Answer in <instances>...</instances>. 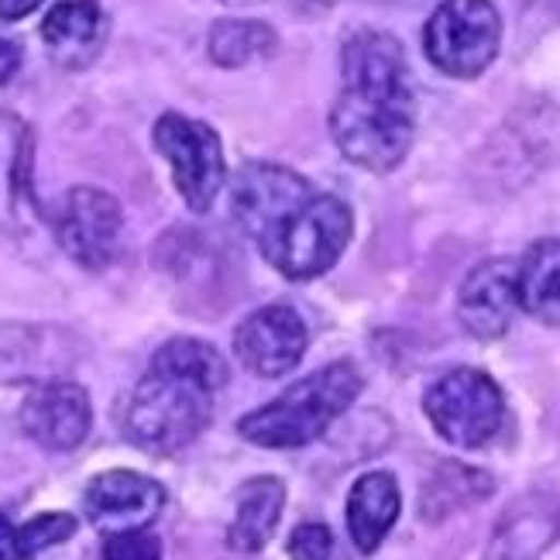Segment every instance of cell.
Segmentation results:
<instances>
[{
    "label": "cell",
    "mask_w": 560,
    "mask_h": 560,
    "mask_svg": "<svg viewBox=\"0 0 560 560\" xmlns=\"http://www.w3.org/2000/svg\"><path fill=\"white\" fill-rule=\"evenodd\" d=\"M520 306V265L492 258L468 272L465 285L457 292V316L460 327L478 340H499Z\"/></svg>",
    "instance_id": "obj_11"
},
{
    "label": "cell",
    "mask_w": 560,
    "mask_h": 560,
    "mask_svg": "<svg viewBox=\"0 0 560 560\" xmlns=\"http://www.w3.org/2000/svg\"><path fill=\"white\" fill-rule=\"evenodd\" d=\"M520 306L547 327H560V237L533 245L520 265Z\"/></svg>",
    "instance_id": "obj_19"
},
{
    "label": "cell",
    "mask_w": 560,
    "mask_h": 560,
    "mask_svg": "<svg viewBox=\"0 0 560 560\" xmlns=\"http://www.w3.org/2000/svg\"><path fill=\"white\" fill-rule=\"evenodd\" d=\"M120 231H125V210L110 192L93 186H77L66 192L56 237L72 261L86 265V269H107L120 252Z\"/></svg>",
    "instance_id": "obj_9"
},
{
    "label": "cell",
    "mask_w": 560,
    "mask_h": 560,
    "mask_svg": "<svg viewBox=\"0 0 560 560\" xmlns=\"http://www.w3.org/2000/svg\"><path fill=\"white\" fill-rule=\"evenodd\" d=\"M77 533V520L66 513H45L24 526L0 513V560H32L38 550H48Z\"/></svg>",
    "instance_id": "obj_20"
},
{
    "label": "cell",
    "mask_w": 560,
    "mask_h": 560,
    "mask_svg": "<svg viewBox=\"0 0 560 560\" xmlns=\"http://www.w3.org/2000/svg\"><path fill=\"white\" fill-rule=\"evenodd\" d=\"M310 334L303 316L292 306H261L234 330V351L248 372L279 378L303 361Z\"/></svg>",
    "instance_id": "obj_10"
},
{
    "label": "cell",
    "mask_w": 560,
    "mask_h": 560,
    "mask_svg": "<svg viewBox=\"0 0 560 560\" xmlns=\"http://www.w3.org/2000/svg\"><path fill=\"white\" fill-rule=\"evenodd\" d=\"M107 18L96 0H62L42 21V42L62 69H83L96 59Z\"/></svg>",
    "instance_id": "obj_14"
},
{
    "label": "cell",
    "mask_w": 560,
    "mask_h": 560,
    "mask_svg": "<svg viewBox=\"0 0 560 560\" xmlns=\"http://www.w3.org/2000/svg\"><path fill=\"white\" fill-rule=\"evenodd\" d=\"M42 0H0V21H21L38 11Z\"/></svg>",
    "instance_id": "obj_25"
},
{
    "label": "cell",
    "mask_w": 560,
    "mask_h": 560,
    "mask_svg": "<svg viewBox=\"0 0 560 560\" xmlns=\"http://www.w3.org/2000/svg\"><path fill=\"white\" fill-rule=\"evenodd\" d=\"M334 537L324 523H300L289 533V557L292 560H330Z\"/></svg>",
    "instance_id": "obj_23"
},
{
    "label": "cell",
    "mask_w": 560,
    "mask_h": 560,
    "mask_svg": "<svg viewBox=\"0 0 560 560\" xmlns=\"http://www.w3.org/2000/svg\"><path fill=\"white\" fill-rule=\"evenodd\" d=\"M21 69V45L11 38H0V86L11 83Z\"/></svg>",
    "instance_id": "obj_24"
},
{
    "label": "cell",
    "mask_w": 560,
    "mask_h": 560,
    "mask_svg": "<svg viewBox=\"0 0 560 560\" xmlns=\"http://www.w3.org/2000/svg\"><path fill=\"white\" fill-rule=\"evenodd\" d=\"M104 560H162V544L149 529L114 533L104 540Z\"/></svg>",
    "instance_id": "obj_22"
},
{
    "label": "cell",
    "mask_w": 560,
    "mask_h": 560,
    "mask_svg": "<svg viewBox=\"0 0 560 560\" xmlns=\"http://www.w3.org/2000/svg\"><path fill=\"white\" fill-rule=\"evenodd\" d=\"M83 502L93 526L114 537V533L149 529L165 505V489L138 471H104L86 485Z\"/></svg>",
    "instance_id": "obj_12"
},
{
    "label": "cell",
    "mask_w": 560,
    "mask_h": 560,
    "mask_svg": "<svg viewBox=\"0 0 560 560\" xmlns=\"http://www.w3.org/2000/svg\"><path fill=\"white\" fill-rule=\"evenodd\" d=\"M340 66L345 90L330 110L337 149L361 168L388 173L406 159L417 128L402 45L385 32H358Z\"/></svg>",
    "instance_id": "obj_1"
},
{
    "label": "cell",
    "mask_w": 560,
    "mask_h": 560,
    "mask_svg": "<svg viewBox=\"0 0 560 560\" xmlns=\"http://www.w3.org/2000/svg\"><path fill=\"white\" fill-rule=\"evenodd\" d=\"M313 192L316 189L292 168L272 162H248L231 179V213L237 228L258 245L292 210L303 207Z\"/></svg>",
    "instance_id": "obj_8"
},
{
    "label": "cell",
    "mask_w": 560,
    "mask_h": 560,
    "mask_svg": "<svg viewBox=\"0 0 560 560\" xmlns=\"http://www.w3.org/2000/svg\"><path fill=\"white\" fill-rule=\"evenodd\" d=\"M502 21L492 0H444L423 28L430 62L457 80H471L489 69L499 52Z\"/></svg>",
    "instance_id": "obj_6"
},
{
    "label": "cell",
    "mask_w": 560,
    "mask_h": 560,
    "mask_svg": "<svg viewBox=\"0 0 560 560\" xmlns=\"http://www.w3.org/2000/svg\"><path fill=\"white\" fill-rule=\"evenodd\" d=\"M361 393V375L354 364L334 361L327 369L300 378L285 393L241 420V436L269 451H300L345 417Z\"/></svg>",
    "instance_id": "obj_3"
},
{
    "label": "cell",
    "mask_w": 560,
    "mask_h": 560,
    "mask_svg": "<svg viewBox=\"0 0 560 560\" xmlns=\"http://www.w3.org/2000/svg\"><path fill=\"white\" fill-rule=\"evenodd\" d=\"M485 560H560V513L547 502H520L499 520Z\"/></svg>",
    "instance_id": "obj_15"
},
{
    "label": "cell",
    "mask_w": 560,
    "mask_h": 560,
    "mask_svg": "<svg viewBox=\"0 0 560 560\" xmlns=\"http://www.w3.org/2000/svg\"><path fill=\"white\" fill-rule=\"evenodd\" d=\"M32 213V131L21 117L0 114V228H28Z\"/></svg>",
    "instance_id": "obj_16"
},
{
    "label": "cell",
    "mask_w": 560,
    "mask_h": 560,
    "mask_svg": "<svg viewBox=\"0 0 560 560\" xmlns=\"http://www.w3.org/2000/svg\"><path fill=\"white\" fill-rule=\"evenodd\" d=\"M228 361L203 340H168L120 409V427L144 451H183L207 430Z\"/></svg>",
    "instance_id": "obj_2"
},
{
    "label": "cell",
    "mask_w": 560,
    "mask_h": 560,
    "mask_svg": "<svg viewBox=\"0 0 560 560\" xmlns=\"http://www.w3.org/2000/svg\"><path fill=\"white\" fill-rule=\"evenodd\" d=\"M90 427L93 406L77 382H48L21 406V430L45 451H77Z\"/></svg>",
    "instance_id": "obj_13"
},
{
    "label": "cell",
    "mask_w": 560,
    "mask_h": 560,
    "mask_svg": "<svg viewBox=\"0 0 560 560\" xmlns=\"http://www.w3.org/2000/svg\"><path fill=\"white\" fill-rule=\"evenodd\" d=\"M155 149L173 168V183L183 192L189 210H210L217 192L228 183V165L221 138L203 120L183 114H162L155 125Z\"/></svg>",
    "instance_id": "obj_7"
},
{
    "label": "cell",
    "mask_w": 560,
    "mask_h": 560,
    "mask_svg": "<svg viewBox=\"0 0 560 560\" xmlns=\"http://www.w3.org/2000/svg\"><path fill=\"white\" fill-rule=\"evenodd\" d=\"M402 509L399 481L388 471H369L351 485L348 495V533L361 553H375Z\"/></svg>",
    "instance_id": "obj_17"
},
{
    "label": "cell",
    "mask_w": 560,
    "mask_h": 560,
    "mask_svg": "<svg viewBox=\"0 0 560 560\" xmlns=\"http://www.w3.org/2000/svg\"><path fill=\"white\" fill-rule=\"evenodd\" d=\"M351 231H354L351 207L330 197V192H313L276 231H269L258 241V252L285 279L306 282L334 269L337 258L348 248Z\"/></svg>",
    "instance_id": "obj_4"
},
{
    "label": "cell",
    "mask_w": 560,
    "mask_h": 560,
    "mask_svg": "<svg viewBox=\"0 0 560 560\" xmlns=\"http://www.w3.org/2000/svg\"><path fill=\"white\" fill-rule=\"evenodd\" d=\"M285 509V481L261 475L252 478L234 495V520L228 529V544L237 553H255L272 540V533Z\"/></svg>",
    "instance_id": "obj_18"
},
{
    "label": "cell",
    "mask_w": 560,
    "mask_h": 560,
    "mask_svg": "<svg viewBox=\"0 0 560 560\" xmlns=\"http://www.w3.org/2000/svg\"><path fill=\"white\" fill-rule=\"evenodd\" d=\"M423 412L447 444L485 447L502 430L505 399L485 372L454 369L427 388Z\"/></svg>",
    "instance_id": "obj_5"
},
{
    "label": "cell",
    "mask_w": 560,
    "mask_h": 560,
    "mask_svg": "<svg viewBox=\"0 0 560 560\" xmlns=\"http://www.w3.org/2000/svg\"><path fill=\"white\" fill-rule=\"evenodd\" d=\"M261 42H272V35L252 21H221L210 35V52L221 66H241L258 56Z\"/></svg>",
    "instance_id": "obj_21"
}]
</instances>
